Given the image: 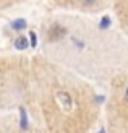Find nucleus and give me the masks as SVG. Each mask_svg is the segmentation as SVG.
Listing matches in <instances>:
<instances>
[{"label":"nucleus","instance_id":"f257e3e1","mask_svg":"<svg viewBox=\"0 0 128 133\" xmlns=\"http://www.w3.org/2000/svg\"><path fill=\"white\" fill-rule=\"evenodd\" d=\"M42 57L79 78L109 86L128 60V41L83 13H53L39 28Z\"/></svg>","mask_w":128,"mask_h":133},{"label":"nucleus","instance_id":"423d86ee","mask_svg":"<svg viewBox=\"0 0 128 133\" xmlns=\"http://www.w3.org/2000/svg\"><path fill=\"white\" fill-rule=\"evenodd\" d=\"M113 8V15L117 18L118 28H120V34H122L126 41H128V2H118L112 5Z\"/></svg>","mask_w":128,"mask_h":133},{"label":"nucleus","instance_id":"f03ea898","mask_svg":"<svg viewBox=\"0 0 128 133\" xmlns=\"http://www.w3.org/2000/svg\"><path fill=\"white\" fill-rule=\"evenodd\" d=\"M28 107L41 133H89L102 114V96L89 81L34 55Z\"/></svg>","mask_w":128,"mask_h":133},{"label":"nucleus","instance_id":"20e7f679","mask_svg":"<svg viewBox=\"0 0 128 133\" xmlns=\"http://www.w3.org/2000/svg\"><path fill=\"white\" fill-rule=\"evenodd\" d=\"M104 117L109 133H128V60L109 83Z\"/></svg>","mask_w":128,"mask_h":133},{"label":"nucleus","instance_id":"39448f33","mask_svg":"<svg viewBox=\"0 0 128 133\" xmlns=\"http://www.w3.org/2000/svg\"><path fill=\"white\" fill-rule=\"evenodd\" d=\"M0 133H41L34 125L32 118L23 120L13 112L0 114Z\"/></svg>","mask_w":128,"mask_h":133},{"label":"nucleus","instance_id":"7ed1b4c3","mask_svg":"<svg viewBox=\"0 0 128 133\" xmlns=\"http://www.w3.org/2000/svg\"><path fill=\"white\" fill-rule=\"evenodd\" d=\"M31 97V57L0 55V112L28 107Z\"/></svg>","mask_w":128,"mask_h":133}]
</instances>
